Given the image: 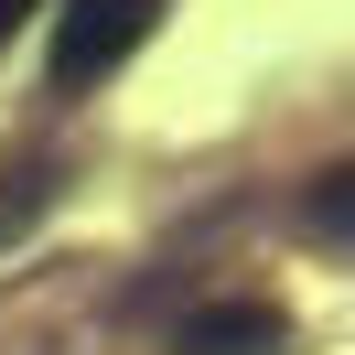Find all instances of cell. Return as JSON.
Here are the masks:
<instances>
[{
    "mask_svg": "<svg viewBox=\"0 0 355 355\" xmlns=\"http://www.w3.org/2000/svg\"><path fill=\"white\" fill-rule=\"evenodd\" d=\"M151 22H162V0H65L54 11V87H97V76H119L140 44H151Z\"/></svg>",
    "mask_w": 355,
    "mask_h": 355,
    "instance_id": "cell-1",
    "label": "cell"
},
{
    "mask_svg": "<svg viewBox=\"0 0 355 355\" xmlns=\"http://www.w3.org/2000/svg\"><path fill=\"white\" fill-rule=\"evenodd\" d=\"M280 345H291L280 302H205V312H183V334H173V355H280Z\"/></svg>",
    "mask_w": 355,
    "mask_h": 355,
    "instance_id": "cell-2",
    "label": "cell"
},
{
    "mask_svg": "<svg viewBox=\"0 0 355 355\" xmlns=\"http://www.w3.org/2000/svg\"><path fill=\"white\" fill-rule=\"evenodd\" d=\"M312 226H323V237L355 226V173H323V183H312Z\"/></svg>",
    "mask_w": 355,
    "mask_h": 355,
    "instance_id": "cell-3",
    "label": "cell"
},
{
    "mask_svg": "<svg viewBox=\"0 0 355 355\" xmlns=\"http://www.w3.org/2000/svg\"><path fill=\"white\" fill-rule=\"evenodd\" d=\"M22 11H33V0H0V44H11V22H22Z\"/></svg>",
    "mask_w": 355,
    "mask_h": 355,
    "instance_id": "cell-4",
    "label": "cell"
}]
</instances>
